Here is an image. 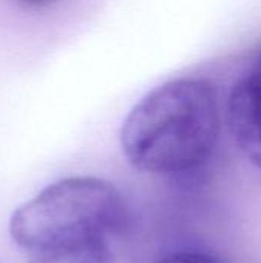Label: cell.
<instances>
[{"label":"cell","mask_w":261,"mask_h":263,"mask_svg":"<svg viewBox=\"0 0 261 263\" xmlns=\"http://www.w3.org/2000/svg\"><path fill=\"white\" fill-rule=\"evenodd\" d=\"M126 222V202L112 183L68 177L18 206L9 233L28 263H115L112 240Z\"/></svg>","instance_id":"1"},{"label":"cell","mask_w":261,"mask_h":263,"mask_svg":"<svg viewBox=\"0 0 261 263\" xmlns=\"http://www.w3.org/2000/svg\"><path fill=\"white\" fill-rule=\"evenodd\" d=\"M228 125L243 154L261 168V68L234 85L228 100Z\"/></svg>","instance_id":"3"},{"label":"cell","mask_w":261,"mask_h":263,"mask_svg":"<svg viewBox=\"0 0 261 263\" xmlns=\"http://www.w3.org/2000/svg\"><path fill=\"white\" fill-rule=\"evenodd\" d=\"M155 263H223L217 256L206 253V251H195V250H186V251H177L171 253Z\"/></svg>","instance_id":"4"},{"label":"cell","mask_w":261,"mask_h":263,"mask_svg":"<svg viewBox=\"0 0 261 263\" xmlns=\"http://www.w3.org/2000/svg\"><path fill=\"white\" fill-rule=\"evenodd\" d=\"M217 92L205 79H175L148 92L122 125L128 162L145 173L178 174L203 165L220 137Z\"/></svg>","instance_id":"2"},{"label":"cell","mask_w":261,"mask_h":263,"mask_svg":"<svg viewBox=\"0 0 261 263\" xmlns=\"http://www.w3.org/2000/svg\"><path fill=\"white\" fill-rule=\"evenodd\" d=\"M22 2H25L28 5H46V3H49L52 0H22Z\"/></svg>","instance_id":"5"}]
</instances>
